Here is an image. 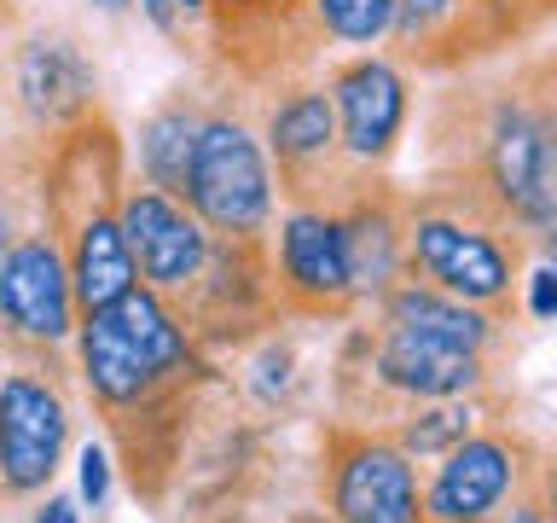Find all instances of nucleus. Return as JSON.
<instances>
[{
    "label": "nucleus",
    "mask_w": 557,
    "mask_h": 523,
    "mask_svg": "<svg viewBox=\"0 0 557 523\" xmlns=\"http://www.w3.org/2000/svg\"><path fill=\"white\" fill-rule=\"evenodd\" d=\"M343 251H348V285L355 291H383L400 268V244L383 216L343 221Z\"/></svg>",
    "instance_id": "obj_17"
},
{
    "label": "nucleus",
    "mask_w": 557,
    "mask_h": 523,
    "mask_svg": "<svg viewBox=\"0 0 557 523\" xmlns=\"http://www.w3.org/2000/svg\"><path fill=\"white\" fill-rule=\"evenodd\" d=\"M511 523H546L540 512H529V506H522V512H511Z\"/></svg>",
    "instance_id": "obj_26"
},
{
    "label": "nucleus",
    "mask_w": 557,
    "mask_h": 523,
    "mask_svg": "<svg viewBox=\"0 0 557 523\" xmlns=\"http://www.w3.org/2000/svg\"><path fill=\"white\" fill-rule=\"evenodd\" d=\"M331 506H337V523H424L412 465L389 442H348L337 453Z\"/></svg>",
    "instance_id": "obj_4"
},
{
    "label": "nucleus",
    "mask_w": 557,
    "mask_h": 523,
    "mask_svg": "<svg viewBox=\"0 0 557 523\" xmlns=\"http://www.w3.org/2000/svg\"><path fill=\"white\" fill-rule=\"evenodd\" d=\"M529 308H534V320H552V314H557V273L552 268L529 273Z\"/></svg>",
    "instance_id": "obj_23"
},
{
    "label": "nucleus",
    "mask_w": 557,
    "mask_h": 523,
    "mask_svg": "<svg viewBox=\"0 0 557 523\" xmlns=\"http://www.w3.org/2000/svg\"><path fill=\"white\" fill-rule=\"evenodd\" d=\"M517 477L511 448L494 442V436H465L442 453V471L430 483L424 518L435 523H482L494 506L505 500V488Z\"/></svg>",
    "instance_id": "obj_10"
},
{
    "label": "nucleus",
    "mask_w": 557,
    "mask_h": 523,
    "mask_svg": "<svg viewBox=\"0 0 557 523\" xmlns=\"http://www.w3.org/2000/svg\"><path fill=\"white\" fill-rule=\"evenodd\" d=\"M389 326H407V331H430V338H447V343H465L482 355L487 343V320L470 303L447 291H424V285H407L389 296Z\"/></svg>",
    "instance_id": "obj_15"
},
{
    "label": "nucleus",
    "mask_w": 557,
    "mask_h": 523,
    "mask_svg": "<svg viewBox=\"0 0 557 523\" xmlns=\"http://www.w3.org/2000/svg\"><path fill=\"white\" fill-rule=\"evenodd\" d=\"M17 94H24L29 117L59 122L70 111H82L87 94H94V64L82 59L70 41H29L17 52Z\"/></svg>",
    "instance_id": "obj_13"
},
{
    "label": "nucleus",
    "mask_w": 557,
    "mask_h": 523,
    "mask_svg": "<svg viewBox=\"0 0 557 523\" xmlns=\"http://www.w3.org/2000/svg\"><path fill=\"white\" fill-rule=\"evenodd\" d=\"M82 366H87V384H94L99 401L128 408L157 378L191 366V349H186V331L174 326V314L151 291H128L104 308H87Z\"/></svg>",
    "instance_id": "obj_1"
},
{
    "label": "nucleus",
    "mask_w": 557,
    "mask_h": 523,
    "mask_svg": "<svg viewBox=\"0 0 557 523\" xmlns=\"http://www.w3.org/2000/svg\"><path fill=\"white\" fill-rule=\"evenodd\" d=\"M313 7H320V24L343 41H377L395 24V0H313Z\"/></svg>",
    "instance_id": "obj_19"
},
{
    "label": "nucleus",
    "mask_w": 557,
    "mask_h": 523,
    "mask_svg": "<svg viewBox=\"0 0 557 523\" xmlns=\"http://www.w3.org/2000/svg\"><path fill=\"white\" fill-rule=\"evenodd\" d=\"M377 378L400 396H418V401H459V396L476 390L482 361H476V349H465V343L389 326L377 343Z\"/></svg>",
    "instance_id": "obj_9"
},
{
    "label": "nucleus",
    "mask_w": 557,
    "mask_h": 523,
    "mask_svg": "<svg viewBox=\"0 0 557 523\" xmlns=\"http://www.w3.org/2000/svg\"><path fill=\"white\" fill-rule=\"evenodd\" d=\"M181 7V17H191V12H203V0H174Z\"/></svg>",
    "instance_id": "obj_27"
},
{
    "label": "nucleus",
    "mask_w": 557,
    "mask_h": 523,
    "mask_svg": "<svg viewBox=\"0 0 557 523\" xmlns=\"http://www.w3.org/2000/svg\"><path fill=\"white\" fill-rule=\"evenodd\" d=\"M35 523H82L76 518V500H47L41 512H35Z\"/></svg>",
    "instance_id": "obj_25"
},
{
    "label": "nucleus",
    "mask_w": 557,
    "mask_h": 523,
    "mask_svg": "<svg viewBox=\"0 0 557 523\" xmlns=\"http://www.w3.org/2000/svg\"><path fill=\"white\" fill-rule=\"evenodd\" d=\"M70 314H76V296H70V268L59 251L47 239L12 244L0 256V320L24 338L59 343L70 331Z\"/></svg>",
    "instance_id": "obj_7"
},
{
    "label": "nucleus",
    "mask_w": 557,
    "mask_h": 523,
    "mask_svg": "<svg viewBox=\"0 0 557 523\" xmlns=\"http://www.w3.org/2000/svg\"><path fill=\"white\" fill-rule=\"evenodd\" d=\"M487 169H494L499 198L517 209L534 233H546L557 216V186H552V139L546 122H534L529 111H499L494 122V146H487Z\"/></svg>",
    "instance_id": "obj_8"
},
{
    "label": "nucleus",
    "mask_w": 557,
    "mask_h": 523,
    "mask_svg": "<svg viewBox=\"0 0 557 523\" xmlns=\"http://www.w3.org/2000/svg\"><path fill=\"white\" fill-rule=\"evenodd\" d=\"M139 7H146V17H151V24L157 29H181V7H174V0H139Z\"/></svg>",
    "instance_id": "obj_24"
},
{
    "label": "nucleus",
    "mask_w": 557,
    "mask_h": 523,
    "mask_svg": "<svg viewBox=\"0 0 557 523\" xmlns=\"http://www.w3.org/2000/svg\"><path fill=\"white\" fill-rule=\"evenodd\" d=\"M0 256H7V216H0Z\"/></svg>",
    "instance_id": "obj_28"
},
{
    "label": "nucleus",
    "mask_w": 557,
    "mask_h": 523,
    "mask_svg": "<svg viewBox=\"0 0 557 523\" xmlns=\"http://www.w3.org/2000/svg\"><path fill=\"white\" fill-rule=\"evenodd\" d=\"M70 418L64 401L35 378H7L0 384V483L12 495H35L59 471Z\"/></svg>",
    "instance_id": "obj_3"
},
{
    "label": "nucleus",
    "mask_w": 557,
    "mask_h": 523,
    "mask_svg": "<svg viewBox=\"0 0 557 523\" xmlns=\"http://www.w3.org/2000/svg\"><path fill=\"white\" fill-rule=\"evenodd\" d=\"M331 139H337V111H331L325 94H296L273 111V151L290 157V163L325 157Z\"/></svg>",
    "instance_id": "obj_16"
},
{
    "label": "nucleus",
    "mask_w": 557,
    "mask_h": 523,
    "mask_svg": "<svg viewBox=\"0 0 557 523\" xmlns=\"http://www.w3.org/2000/svg\"><path fill=\"white\" fill-rule=\"evenodd\" d=\"M134 291V256H128V239L111 216H94L82 221V239H76V262H70V296L82 308H104L116 296Z\"/></svg>",
    "instance_id": "obj_14"
},
{
    "label": "nucleus",
    "mask_w": 557,
    "mask_h": 523,
    "mask_svg": "<svg viewBox=\"0 0 557 523\" xmlns=\"http://www.w3.org/2000/svg\"><path fill=\"white\" fill-rule=\"evenodd\" d=\"M447 7H453V0H395V24H389V29H400V35H424Z\"/></svg>",
    "instance_id": "obj_22"
},
{
    "label": "nucleus",
    "mask_w": 557,
    "mask_h": 523,
    "mask_svg": "<svg viewBox=\"0 0 557 523\" xmlns=\"http://www.w3.org/2000/svg\"><path fill=\"white\" fill-rule=\"evenodd\" d=\"M278 268H285L290 291H302L308 303H343L355 296L348 285V251H343V221L331 216H290L278 233Z\"/></svg>",
    "instance_id": "obj_12"
},
{
    "label": "nucleus",
    "mask_w": 557,
    "mask_h": 523,
    "mask_svg": "<svg viewBox=\"0 0 557 523\" xmlns=\"http://www.w3.org/2000/svg\"><path fill=\"white\" fill-rule=\"evenodd\" d=\"M76 465H82V500L87 506H104V495H111V460H104V448L87 442Z\"/></svg>",
    "instance_id": "obj_21"
},
{
    "label": "nucleus",
    "mask_w": 557,
    "mask_h": 523,
    "mask_svg": "<svg viewBox=\"0 0 557 523\" xmlns=\"http://www.w3.org/2000/svg\"><path fill=\"white\" fill-rule=\"evenodd\" d=\"M407 256L412 268H424L435 279V291L459 296V303H494L511 285V262L487 233L476 227H459V221H442V216H424L407 233Z\"/></svg>",
    "instance_id": "obj_6"
},
{
    "label": "nucleus",
    "mask_w": 557,
    "mask_h": 523,
    "mask_svg": "<svg viewBox=\"0 0 557 523\" xmlns=\"http://www.w3.org/2000/svg\"><path fill=\"white\" fill-rule=\"evenodd\" d=\"M470 436V408L459 401H435V413H418L407 430H400V453H447L453 442Z\"/></svg>",
    "instance_id": "obj_20"
},
{
    "label": "nucleus",
    "mask_w": 557,
    "mask_h": 523,
    "mask_svg": "<svg viewBox=\"0 0 557 523\" xmlns=\"http://www.w3.org/2000/svg\"><path fill=\"white\" fill-rule=\"evenodd\" d=\"M186 198L215 233H256L273 209L268 163L261 146L238 122H198L191 139V169H186Z\"/></svg>",
    "instance_id": "obj_2"
},
{
    "label": "nucleus",
    "mask_w": 557,
    "mask_h": 523,
    "mask_svg": "<svg viewBox=\"0 0 557 523\" xmlns=\"http://www.w3.org/2000/svg\"><path fill=\"white\" fill-rule=\"evenodd\" d=\"M116 227H122V239H128L134 273H146L151 285L174 291V285H186V279L203 273L209 239H203V227L169 198V192H128Z\"/></svg>",
    "instance_id": "obj_5"
},
{
    "label": "nucleus",
    "mask_w": 557,
    "mask_h": 523,
    "mask_svg": "<svg viewBox=\"0 0 557 523\" xmlns=\"http://www.w3.org/2000/svg\"><path fill=\"white\" fill-rule=\"evenodd\" d=\"M337 117H343V146L355 157H383L407 117V87L383 59L348 64L337 76Z\"/></svg>",
    "instance_id": "obj_11"
},
{
    "label": "nucleus",
    "mask_w": 557,
    "mask_h": 523,
    "mask_svg": "<svg viewBox=\"0 0 557 523\" xmlns=\"http://www.w3.org/2000/svg\"><path fill=\"white\" fill-rule=\"evenodd\" d=\"M99 7H111V12H116V7H128V0H99Z\"/></svg>",
    "instance_id": "obj_29"
},
{
    "label": "nucleus",
    "mask_w": 557,
    "mask_h": 523,
    "mask_svg": "<svg viewBox=\"0 0 557 523\" xmlns=\"http://www.w3.org/2000/svg\"><path fill=\"white\" fill-rule=\"evenodd\" d=\"M191 139H198V122L169 111L151 117L146 134H139V157H146V174L163 192H186V169H191Z\"/></svg>",
    "instance_id": "obj_18"
}]
</instances>
